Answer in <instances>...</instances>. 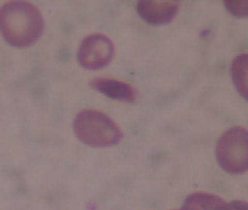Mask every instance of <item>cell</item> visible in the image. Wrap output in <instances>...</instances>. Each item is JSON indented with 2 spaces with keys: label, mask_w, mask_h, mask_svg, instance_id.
Masks as SVG:
<instances>
[{
  "label": "cell",
  "mask_w": 248,
  "mask_h": 210,
  "mask_svg": "<svg viewBox=\"0 0 248 210\" xmlns=\"http://www.w3.org/2000/svg\"><path fill=\"white\" fill-rule=\"evenodd\" d=\"M247 70H248V56L247 54H240L233 59L231 65V78L233 81L236 90L245 100L248 99L247 86Z\"/></svg>",
  "instance_id": "cell-8"
},
{
  "label": "cell",
  "mask_w": 248,
  "mask_h": 210,
  "mask_svg": "<svg viewBox=\"0 0 248 210\" xmlns=\"http://www.w3.org/2000/svg\"><path fill=\"white\" fill-rule=\"evenodd\" d=\"M181 2L175 0H141L137 3V12L144 22L151 25H166L177 16Z\"/></svg>",
  "instance_id": "cell-5"
},
{
  "label": "cell",
  "mask_w": 248,
  "mask_h": 210,
  "mask_svg": "<svg viewBox=\"0 0 248 210\" xmlns=\"http://www.w3.org/2000/svg\"><path fill=\"white\" fill-rule=\"evenodd\" d=\"M216 159L219 166L232 175L248 168V133L244 127H232L217 142Z\"/></svg>",
  "instance_id": "cell-3"
},
{
  "label": "cell",
  "mask_w": 248,
  "mask_h": 210,
  "mask_svg": "<svg viewBox=\"0 0 248 210\" xmlns=\"http://www.w3.org/2000/svg\"><path fill=\"white\" fill-rule=\"evenodd\" d=\"M90 87L96 91L101 92L108 98L112 100L127 102V103H134L136 102L138 92L135 87L125 81L115 80L99 78L90 81Z\"/></svg>",
  "instance_id": "cell-6"
},
{
  "label": "cell",
  "mask_w": 248,
  "mask_h": 210,
  "mask_svg": "<svg viewBox=\"0 0 248 210\" xmlns=\"http://www.w3.org/2000/svg\"><path fill=\"white\" fill-rule=\"evenodd\" d=\"M73 129L76 137L91 147H110L121 142V128L109 116L95 110H84L76 115Z\"/></svg>",
  "instance_id": "cell-2"
},
{
  "label": "cell",
  "mask_w": 248,
  "mask_h": 210,
  "mask_svg": "<svg viewBox=\"0 0 248 210\" xmlns=\"http://www.w3.org/2000/svg\"><path fill=\"white\" fill-rule=\"evenodd\" d=\"M247 1H225V6L227 11L235 17L244 18L248 15V6Z\"/></svg>",
  "instance_id": "cell-9"
},
{
  "label": "cell",
  "mask_w": 248,
  "mask_h": 210,
  "mask_svg": "<svg viewBox=\"0 0 248 210\" xmlns=\"http://www.w3.org/2000/svg\"><path fill=\"white\" fill-rule=\"evenodd\" d=\"M177 210H184L183 208H181V209H177Z\"/></svg>",
  "instance_id": "cell-11"
},
{
  "label": "cell",
  "mask_w": 248,
  "mask_h": 210,
  "mask_svg": "<svg viewBox=\"0 0 248 210\" xmlns=\"http://www.w3.org/2000/svg\"><path fill=\"white\" fill-rule=\"evenodd\" d=\"M221 210H248V205L245 201H232L226 203Z\"/></svg>",
  "instance_id": "cell-10"
},
{
  "label": "cell",
  "mask_w": 248,
  "mask_h": 210,
  "mask_svg": "<svg viewBox=\"0 0 248 210\" xmlns=\"http://www.w3.org/2000/svg\"><path fill=\"white\" fill-rule=\"evenodd\" d=\"M45 22L42 13L28 1H9L0 7V32L13 48H26L42 37Z\"/></svg>",
  "instance_id": "cell-1"
},
{
  "label": "cell",
  "mask_w": 248,
  "mask_h": 210,
  "mask_svg": "<svg viewBox=\"0 0 248 210\" xmlns=\"http://www.w3.org/2000/svg\"><path fill=\"white\" fill-rule=\"evenodd\" d=\"M115 52V44L110 38L103 33H93L81 41L77 59L82 68L99 70L111 63Z\"/></svg>",
  "instance_id": "cell-4"
},
{
  "label": "cell",
  "mask_w": 248,
  "mask_h": 210,
  "mask_svg": "<svg viewBox=\"0 0 248 210\" xmlns=\"http://www.w3.org/2000/svg\"><path fill=\"white\" fill-rule=\"evenodd\" d=\"M225 205L224 199L215 194L195 192L186 197L182 208L184 210H221Z\"/></svg>",
  "instance_id": "cell-7"
}]
</instances>
